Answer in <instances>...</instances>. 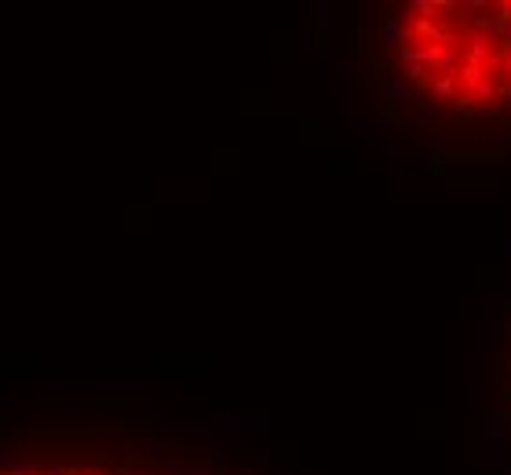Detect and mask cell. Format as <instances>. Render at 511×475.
<instances>
[{"instance_id": "603a6c76", "label": "cell", "mask_w": 511, "mask_h": 475, "mask_svg": "<svg viewBox=\"0 0 511 475\" xmlns=\"http://www.w3.org/2000/svg\"><path fill=\"white\" fill-rule=\"evenodd\" d=\"M402 172H405V165H388V176H391V179H398Z\"/></svg>"}, {"instance_id": "cb8c5ba5", "label": "cell", "mask_w": 511, "mask_h": 475, "mask_svg": "<svg viewBox=\"0 0 511 475\" xmlns=\"http://www.w3.org/2000/svg\"><path fill=\"white\" fill-rule=\"evenodd\" d=\"M8 464V457H4V446H0V468H4Z\"/></svg>"}, {"instance_id": "4fadbf2b", "label": "cell", "mask_w": 511, "mask_h": 475, "mask_svg": "<svg viewBox=\"0 0 511 475\" xmlns=\"http://www.w3.org/2000/svg\"><path fill=\"white\" fill-rule=\"evenodd\" d=\"M329 22H333V19H329V0H314V4H310V26L325 34Z\"/></svg>"}, {"instance_id": "30bf717a", "label": "cell", "mask_w": 511, "mask_h": 475, "mask_svg": "<svg viewBox=\"0 0 511 475\" xmlns=\"http://www.w3.org/2000/svg\"><path fill=\"white\" fill-rule=\"evenodd\" d=\"M388 124H391V117L388 114H383V117H362V129L373 136V143H388Z\"/></svg>"}, {"instance_id": "7c38bea8", "label": "cell", "mask_w": 511, "mask_h": 475, "mask_svg": "<svg viewBox=\"0 0 511 475\" xmlns=\"http://www.w3.org/2000/svg\"><path fill=\"white\" fill-rule=\"evenodd\" d=\"M417 106H420L424 121H450V114H453L450 103H417Z\"/></svg>"}, {"instance_id": "44dd1931", "label": "cell", "mask_w": 511, "mask_h": 475, "mask_svg": "<svg viewBox=\"0 0 511 475\" xmlns=\"http://www.w3.org/2000/svg\"><path fill=\"white\" fill-rule=\"evenodd\" d=\"M497 70H500L504 77L511 74V51H507V55H500V62H497ZM500 74H497V77H500Z\"/></svg>"}, {"instance_id": "7402d4cb", "label": "cell", "mask_w": 511, "mask_h": 475, "mask_svg": "<svg viewBox=\"0 0 511 475\" xmlns=\"http://www.w3.org/2000/svg\"><path fill=\"white\" fill-rule=\"evenodd\" d=\"M227 446H231L227 435H212V450H227Z\"/></svg>"}, {"instance_id": "9a60e30c", "label": "cell", "mask_w": 511, "mask_h": 475, "mask_svg": "<svg viewBox=\"0 0 511 475\" xmlns=\"http://www.w3.org/2000/svg\"><path fill=\"white\" fill-rule=\"evenodd\" d=\"M4 468H8V475H41V464L29 461V457H26V461H11V457H8Z\"/></svg>"}, {"instance_id": "3957f363", "label": "cell", "mask_w": 511, "mask_h": 475, "mask_svg": "<svg viewBox=\"0 0 511 475\" xmlns=\"http://www.w3.org/2000/svg\"><path fill=\"white\" fill-rule=\"evenodd\" d=\"M405 44V22L402 15H388L380 22V48H402Z\"/></svg>"}, {"instance_id": "8fae6325", "label": "cell", "mask_w": 511, "mask_h": 475, "mask_svg": "<svg viewBox=\"0 0 511 475\" xmlns=\"http://www.w3.org/2000/svg\"><path fill=\"white\" fill-rule=\"evenodd\" d=\"M340 114L350 117V62H340Z\"/></svg>"}, {"instance_id": "5b68a950", "label": "cell", "mask_w": 511, "mask_h": 475, "mask_svg": "<svg viewBox=\"0 0 511 475\" xmlns=\"http://www.w3.org/2000/svg\"><path fill=\"white\" fill-rule=\"evenodd\" d=\"M157 464H165L172 475H216V468L208 464V461H190V457H183V461H157Z\"/></svg>"}, {"instance_id": "2e32d148", "label": "cell", "mask_w": 511, "mask_h": 475, "mask_svg": "<svg viewBox=\"0 0 511 475\" xmlns=\"http://www.w3.org/2000/svg\"><path fill=\"white\" fill-rule=\"evenodd\" d=\"M486 344L493 347V351L504 344V322H500V319H490V326H486Z\"/></svg>"}, {"instance_id": "ba28073f", "label": "cell", "mask_w": 511, "mask_h": 475, "mask_svg": "<svg viewBox=\"0 0 511 475\" xmlns=\"http://www.w3.org/2000/svg\"><path fill=\"white\" fill-rule=\"evenodd\" d=\"M157 431L165 435H190V431H212L208 421H157Z\"/></svg>"}, {"instance_id": "9c48e42d", "label": "cell", "mask_w": 511, "mask_h": 475, "mask_svg": "<svg viewBox=\"0 0 511 475\" xmlns=\"http://www.w3.org/2000/svg\"><path fill=\"white\" fill-rule=\"evenodd\" d=\"M493 41H497L500 55H507V51H511V11H504V8H500V15H497V29H493Z\"/></svg>"}, {"instance_id": "8992f818", "label": "cell", "mask_w": 511, "mask_h": 475, "mask_svg": "<svg viewBox=\"0 0 511 475\" xmlns=\"http://www.w3.org/2000/svg\"><path fill=\"white\" fill-rule=\"evenodd\" d=\"M358 70L369 77V81H383V77H388V62H383V55H373V51H362L358 55Z\"/></svg>"}, {"instance_id": "5bb4252c", "label": "cell", "mask_w": 511, "mask_h": 475, "mask_svg": "<svg viewBox=\"0 0 511 475\" xmlns=\"http://www.w3.org/2000/svg\"><path fill=\"white\" fill-rule=\"evenodd\" d=\"M409 11H417V19H435L438 22V0H409Z\"/></svg>"}, {"instance_id": "ac0fdd59", "label": "cell", "mask_w": 511, "mask_h": 475, "mask_svg": "<svg viewBox=\"0 0 511 475\" xmlns=\"http://www.w3.org/2000/svg\"><path fill=\"white\" fill-rule=\"evenodd\" d=\"M457 110H460V114H475V110H478V103L471 99L467 91H460V95H457Z\"/></svg>"}, {"instance_id": "6da1fadb", "label": "cell", "mask_w": 511, "mask_h": 475, "mask_svg": "<svg viewBox=\"0 0 511 475\" xmlns=\"http://www.w3.org/2000/svg\"><path fill=\"white\" fill-rule=\"evenodd\" d=\"M208 428L216 435L219 431H267L270 428V414L267 409H212Z\"/></svg>"}, {"instance_id": "4316f807", "label": "cell", "mask_w": 511, "mask_h": 475, "mask_svg": "<svg viewBox=\"0 0 511 475\" xmlns=\"http://www.w3.org/2000/svg\"><path fill=\"white\" fill-rule=\"evenodd\" d=\"M81 475H103V471H81Z\"/></svg>"}, {"instance_id": "d4e9b609", "label": "cell", "mask_w": 511, "mask_h": 475, "mask_svg": "<svg viewBox=\"0 0 511 475\" xmlns=\"http://www.w3.org/2000/svg\"><path fill=\"white\" fill-rule=\"evenodd\" d=\"M500 475H511V464H504V468H500Z\"/></svg>"}, {"instance_id": "277c9868", "label": "cell", "mask_w": 511, "mask_h": 475, "mask_svg": "<svg viewBox=\"0 0 511 475\" xmlns=\"http://www.w3.org/2000/svg\"><path fill=\"white\" fill-rule=\"evenodd\" d=\"M427 91H431V103H450L453 91H457V77H450V74H431Z\"/></svg>"}, {"instance_id": "7a4b0ae2", "label": "cell", "mask_w": 511, "mask_h": 475, "mask_svg": "<svg viewBox=\"0 0 511 475\" xmlns=\"http://www.w3.org/2000/svg\"><path fill=\"white\" fill-rule=\"evenodd\" d=\"M376 91H380V99H383V106H388V110H398V106L413 103V88L405 84V77H395V74L383 77L376 84Z\"/></svg>"}, {"instance_id": "ffe728a7", "label": "cell", "mask_w": 511, "mask_h": 475, "mask_svg": "<svg viewBox=\"0 0 511 475\" xmlns=\"http://www.w3.org/2000/svg\"><path fill=\"white\" fill-rule=\"evenodd\" d=\"M41 475H70V468H62V464H44Z\"/></svg>"}, {"instance_id": "52a82bcc", "label": "cell", "mask_w": 511, "mask_h": 475, "mask_svg": "<svg viewBox=\"0 0 511 475\" xmlns=\"http://www.w3.org/2000/svg\"><path fill=\"white\" fill-rule=\"evenodd\" d=\"M91 409H95L91 399H74V402H66L62 409H48V414H41V417H59V421H66V417H88Z\"/></svg>"}, {"instance_id": "e0dca14e", "label": "cell", "mask_w": 511, "mask_h": 475, "mask_svg": "<svg viewBox=\"0 0 511 475\" xmlns=\"http://www.w3.org/2000/svg\"><path fill=\"white\" fill-rule=\"evenodd\" d=\"M493 319H500V322L507 319V293H504V289L493 293Z\"/></svg>"}, {"instance_id": "484cf974", "label": "cell", "mask_w": 511, "mask_h": 475, "mask_svg": "<svg viewBox=\"0 0 511 475\" xmlns=\"http://www.w3.org/2000/svg\"><path fill=\"white\" fill-rule=\"evenodd\" d=\"M504 399H507V402H511V384H507V388H504Z\"/></svg>"}, {"instance_id": "d6986e66", "label": "cell", "mask_w": 511, "mask_h": 475, "mask_svg": "<svg viewBox=\"0 0 511 475\" xmlns=\"http://www.w3.org/2000/svg\"><path fill=\"white\" fill-rule=\"evenodd\" d=\"M500 256H504V264H511V231L500 238Z\"/></svg>"}]
</instances>
